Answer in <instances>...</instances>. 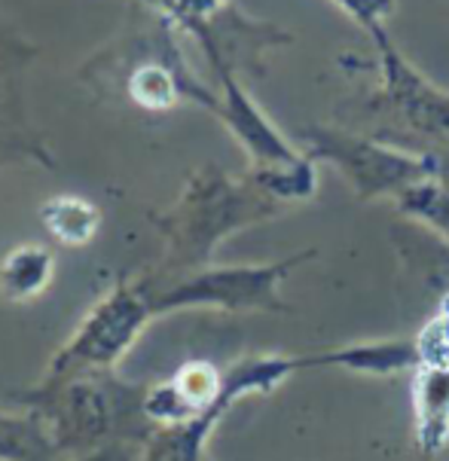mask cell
Listing matches in <instances>:
<instances>
[{"label":"cell","instance_id":"1","mask_svg":"<svg viewBox=\"0 0 449 461\" xmlns=\"http://www.w3.org/2000/svg\"><path fill=\"white\" fill-rule=\"evenodd\" d=\"M281 211H285V202L270 196L254 177L235 181L220 168L196 171L175 208L165 211L156 221L169 241V254H165L160 276L165 278V285L193 276V272L211 266V257L224 239H230L245 226L279 217Z\"/></svg>","mask_w":449,"mask_h":461},{"label":"cell","instance_id":"2","mask_svg":"<svg viewBox=\"0 0 449 461\" xmlns=\"http://www.w3.org/2000/svg\"><path fill=\"white\" fill-rule=\"evenodd\" d=\"M19 403L41 412L61 458H83L125 437L147 440L156 431L144 416V388L120 379L114 370H92L59 385H37L22 394Z\"/></svg>","mask_w":449,"mask_h":461},{"label":"cell","instance_id":"3","mask_svg":"<svg viewBox=\"0 0 449 461\" xmlns=\"http://www.w3.org/2000/svg\"><path fill=\"white\" fill-rule=\"evenodd\" d=\"M380 80L361 107V131L385 144L431 156L449 177V92L431 83L398 50L389 31L373 34Z\"/></svg>","mask_w":449,"mask_h":461},{"label":"cell","instance_id":"4","mask_svg":"<svg viewBox=\"0 0 449 461\" xmlns=\"http://www.w3.org/2000/svg\"><path fill=\"white\" fill-rule=\"evenodd\" d=\"M153 318V294L147 281L141 285L120 281L86 312L80 327L55 351L41 385H59L92 370H114Z\"/></svg>","mask_w":449,"mask_h":461},{"label":"cell","instance_id":"5","mask_svg":"<svg viewBox=\"0 0 449 461\" xmlns=\"http://www.w3.org/2000/svg\"><path fill=\"white\" fill-rule=\"evenodd\" d=\"M217 77L224 92H220L215 104V113L224 120V126L233 131V138L245 147V153L254 162L251 177L285 205L312 199L315 190H318L312 156L299 153L290 140H285V135L270 122V116L248 98L239 77L230 74V70Z\"/></svg>","mask_w":449,"mask_h":461},{"label":"cell","instance_id":"6","mask_svg":"<svg viewBox=\"0 0 449 461\" xmlns=\"http://www.w3.org/2000/svg\"><path fill=\"white\" fill-rule=\"evenodd\" d=\"M318 257L315 248H306L299 254H290L285 260L260 263V266H205L187 278H178L165 287L150 285L153 294V312L169 315L180 309H217V312H290L281 300V281L290 276V269L309 263Z\"/></svg>","mask_w":449,"mask_h":461},{"label":"cell","instance_id":"7","mask_svg":"<svg viewBox=\"0 0 449 461\" xmlns=\"http://www.w3.org/2000/svg\"><path fill=\"white\" fill-rule=\"evenodd\" d=\"M306 153L334 166L349 181L361 199H391L395 202L407 186L431 175H444L431 156L385 144L354 129L312 126L303 131ZM446 177V175H444Z\"/></svg>","mask_w":449,"mask_h":461},{"label":"cell","instance_id":"8","mask_svg":"<svg viewBox=\"0 0 449 461\" xmlns=\"http://www.w3.org/2000/svg\"><path fill=\"white\" fill-rule=\"evenodd\" d=\"M233 410L224 394V370L208 361H187L171 376L144 388V416L153 428H171L202 419L211 410Z\"/></svg>","mask_w":449,"mask_h":461},{"label":"cell","instance_id":"9","mask_svg":"<svg viewBox=\"0 0 449 461\" xmlns=\"http://www.w3.org/2000/svg\"><path fill=\"white\" fill-rule=\"evenodd\" d=\"M306 355H309V370H345L354 373V376H373V379L416 370L422 361V348L416 336L345 342V346L306 351Z\"/></svg>","mask_w":449,"mask_h":461},{"label":"cell","instance_id":"10","mask_svg":"<svg viewBox=\"0 0 449 461\" xmlns=\"http://www.w3.org/2000/svg\"><path fill=\"white\" fill-rule=\"evenodd\" d=\"M416 447L437 458L449 443V361H419L413 370Z\"/></svg>","mask_w":449,"mask_h":461},{"label":"cell","instance_id":"11","mask_svg":"<svg viewBox=\"0 0 449 461\" xmlns=\"http://www.w3.org/2000/svg\"><path fill=\"white\" fill-rule=\"evenodd\" d=\"M55 278V257L46 245H15L13 251L4 254L0 260V300L25 306L34 303L37 296L46 294V287Z\"/></svg>","mask_w":449,"mask_h":461},{"label":"cell","instance_id":"12","mask_svg":"<svg viewBox=\"0 0 449 461\" xmlns=\"http://www.w3.org/2000/svg\"><path fill=\"white\" fill-rule=\"evenodd\" d=\"M0 461H65L37 410H0Z\"/></svg>","mask_w":449,"mask_h":461},{"label":"cell","instance_id":"13","mask_svg":"<svg viewBox=\"0 0 449 461\" xmlns=\"http://www.w3.org/2000/svg\"><path fill=\"white\" fill-rule=\"evenodd\" d=\"M226 410H211L202 419L184 421V425L171 428H156L147 437V447L141 461H205L208 458V437L215 434V428L224 421Z\"/></svg>","mask_w":449,"mask_h":461},{"label":"cell","instance_id":"14","mask_svg":"<svg viewBox=\"0 0 449 461\" xmlns=\"http://www.w3.org/2000/svg\"><path fill=\"white\" fill-rule=\"evenodd\" d=\"M46 232L65 248H86L101 230V211L83 196H52L41 205Z\"/></svg>","mask_w":449,"mask_h":461},{"label":"cell","instance_id":"15","mask_svg":"<svg viewBox=\"0 0 449 461\" xmlns=\"http://www.w3.org/2000/svg\"><path fill=\"white\" fill-rule=\"evenodd\" d=\"M395 208L404 221L425 226L449 245V177L431 175L419 184L407 186L395 199Z\"/></svg>","mask_w":449,"mask_h":461},{"label":"cell","instance_id":"16","mask_svg":"<svg viewBox=\"0 0 449 461\" xmlns=\"http://www.w3.org/2000/svg\"><path fill=\"white\" fill-rule=\"evenodd\" d=\"M334 4L345 15H352L370 37L380 34V31H389L385 25H389V19L398 10V0H334Z\"/></svg>","mask_w":449,"mask_h":461},{"label":"cell","instance_id":"17","mask_svg":"<svg viewBox=\"0 0 449 461\" xmlns=\"http://www.w3.org/2000/svg\"><path fill=\"white\" fill-rule=\"evenodd\" d=\"M74 461H116V449L107 447V449L89 452V456H83V458H74Z\"/></svg>","mask_w":449,"mask_h":461},{"label":"cell","instance_id":"18","mask_svg":"<svg viewBox=\"0 0 449 461\" xmlns=\"http://www.w3.org/2000/svg\"><path fill=\"white\" fill-rule=\"evenodd\" d=\"M437 312H449V296H444V300L437 303Z\"/></svg>","mask_w":449,"mask_h":461},{"label":"cell","instance_id":"19","mask_svg":"<svg viewBox=\"0 0 449 461\" xmlns=\"http://www.w3.org/2000/svg\"><path fill=\"white\" fill-rule=\"evenodd\" d=\"M205 461H215V458H205Z\"/></svg>","mask_w":449,"mask_h":461}]
</instances>
